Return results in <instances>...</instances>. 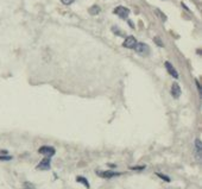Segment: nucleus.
<instances>
[{
	"label": "nucleus",
	"instance_id": "5",
	"mask_svg": "<svg viewBox=\"0 0 202 189\" xmlns=\"http://www.w3.org/2000/svg\"><path fill=\"white\" fill-rule=\"evenodd\" d=\"M96 174L99 175L102 178H112V177H116V176H119L121 175V173H116V171H112V170H107V171H101V170H98Z\"/></svg>",
	"mask_w": 202,
	"mask_h": 189
},
{
	"label": "nucleus",
	"instance_id": "3",
	"mask_svg": "<svg viewBox=\"0 0 202 189\" xmlns=\"http://www.w3.org/2000/svg\"><path fill=\"white\" fill-rule=\"evenodd\" d=\"M38 153L44 155L45 157H50V158H51L55 153H56V150H55V148H53V146L44 145V146H42V148H39L38 149Z\"/></svg>",
	"mask_w": 202,
	"mask_h": 189
},
{
	"label": "nucleus",
	"instance_id": "8",
	"mask_svg": "<svg viewBox=\"0 0 202 189\" xmlns=\"http://www.w3.org/2000/svg\"><path fill=\"white\" fill-rule=\"evenodd\" d=\"M171 95L175 99H179L181 95V87L177 82H174L171 86Z\"/></svg>",
	"mask_w": 202,
	"mask_h": 189
},
{
	"label": "nucleus",
	"instance_id": "12",
	"mask_svg": "<svg viewBox=\"0 0 202 189\" xmlns=\"http://www.w3.org/2000/svg\"><path fill=\"white\" fill-rule=\"evenodd\" d=\"M24 189H36V187L31 182H24Z\"/></svg>",
	"mask_w": 202,
	"mask_h": 189
},
{
	"label": "nucleus",
	"instance_id": "10",
	"mask_svg": "<svg viewBox=\"0 0 202 189\" xmlns=\"http://www.w3.org/2000/svg\"><path fill=\"white\" fill-rule=\"evenodd\" d=\"M76 182H80V183H82L85 187L89 188V182H88V180L85 178L83 176H78V177H76Z\"/></svg>",
	"mask_w": 202,
	"mask_h": 189
},
{
	"label": "nucleus",
	"instance_id": "9",
	"mask_svg": "<svg viewBox=\"0 0 202 189\" xmlns=\"http://www.w3.org/2000/svg\"><path fill=\"white\" fill-rule=\"evenodd\" d=\"M195 150H196V157L199 161H201V153H202V143L200 139L195 140Z\"/></svg>",
	"mask_w": 202,
	"mask_h": 189
},
{
	"label": "nucleus",
	"instance_id": "7",
	"mask_svg": "<svg viewBox=\"0 0 202 189\" xmlns=\"http://www.w3.org/2000/svg\"><path fill=\"white\" fill-rule=\"evenodd\" d=\"M165 68H166V70H168V73L170 74L172 77H175V79H179V73H177V70L175 69V67L171 64L170 62H165Z\"/></svg>",
	"mask_w": 202,
	"mask_h": 189
},
{
	"label": "nucleus",
	"instance_id": "14",
	"mask_svg": "<svg viewBox=\"0 0 202 189\" xmlns=\"http://www.w3.org/2000/svg\"><path fill=\"white\" fill-rule=\"evenodd\" d=\"M61 1H62L64 5H71V4H73L75 0H61Z\"/></svg>",
	"mask_w": 202,
	"mask_h": 189
},
{
	"label": "nucleus",
	"instance_id": "1",
	"mask_svg": "<svg viewBox=\"0 0 202 189\" xmlns=\"http://www.w3.org/2000/svg\"><path fill=\"white\" fill-rule=\"evenodd\" d=\"M133 49L136 50V53L141 55V56H148L149 54H150V48L145 43H137Z\"/></svg>",
	"mask_w": 202,
	"mask_h": 189
},
{
	"label": "nucleus",
	"instance_id": "13",
	"mask_svg": "<svg viewBox=\"0 0 202 189\" xmlns=\"http://www.w3.org/2000/svg\"><path fill=\"white\" fill-rule=\"evenodd\" d=\"M157 176L158 177H161L162 180H164V181H166V182H170V178L168 177V176H165V175H163V174H159V173H157Z\"/></svg>",
	"mask_w": 202,
	"mask_h": 189
},
{
	"label": "nucleus",
	"instance_id": "16",
	"mask_svg": "<svg viewBox=\"0 0 202 189\" xmlns=\"http://www.w3.org/2000/svg\"><path fill=\"white\" fill-rule=\"evenodd\" d=\"M155 42L157 43V45L158 46H163V43L161 42V39H159L158 37H155Z\"/></svg>",
	"mask_w": 202,
	"mask_h": 189
},
{
	"label": "nucleus",
	"instance_id": "11",
	"mask_svg": "<svg viewBox=\"0 0 202 189\" xmlns=\"http://www.w3.org/2000/svg\"><path fill=\"white\" fill-rule=\"evenodd\" d=\"M100 12V7L99 6H96V5H94V6H92V7L89 8V13L92 15H98Z\"/></svg>",
	"mask_w": 202,
	"mask_h": 189
},
{
	"label": "nucleus",
	"instance_id": "15",
	"mask_svg": "<svg viewBox=\"0 0 202 189\" xmlns=\"http://www.w3.org/2000/svg\"><path fill=\"white\" fill-rule=\"evenodd\" d=\"M130 169H132V170H143V169H145V166L141 165V166H131Z\"/></svg>",
	"mask_w": 202,
	"mask_h": 189
},
{
	"label": "nucleus",
	"instance_id": "2",
	"mask_svg": "<svg viewBox=\"0 0 202 189\" xmlns=\"http://www.w3.org/2000/svg\"><path fill=\"white\" fill-rule=\"evenodd\" d=\"M113 13L119 15L121 19H127L128 15H130V10L127 7H125V6H118V7L113 10Z\"/></svg>",
	"mask_w": 202,
	"mask_h": 189
},
{
	"label": "nucleus",
	"instance_id": "17",
	"mask_svg": "<svg viewBox=\"0 0 202 189\" xmlns=\"http://www.w3.org/2000/svg\"><path fill=\"white\" fill-rule=\"evenodd\" d=\"M11 158H12V157H10V156H0V159H1V161H10Z\"/></svg>",
	"mask_w": 202,
	"mask_h": 189
},
{
	"label": "nucleus",
	"instance_id": "4",
	"mask_svg": "<svg viewBox=\"0 0 202 189\" xmlns=\"http://www.w3.org/2000/svg\"><path fill=\"white\" fill-rule=\"evenodd\" d=\"M51 168V159L50 157H44L39 162V164L36 166L37 170H49Z\"/></svg>",
	"mask_w": 202,
	"mask_h": 189
},
{
	"label": "nucleus",
	"instance_id": "6",
	"mask_svg": "<svg viewBox=\"0 0 202 189\" xmlns=\"http://www.w3.org/2000/svg\"><path fill=\"white\" fill-rule=\"evenodd\" d=\"M137 43H138L137 39L133 37V36H128V37L125 38L124 43H123V46H124V48H127V49H133Z\"/></svg>",
	"mask_w": 202,
	"mask_h": 189
}]
</instances>
